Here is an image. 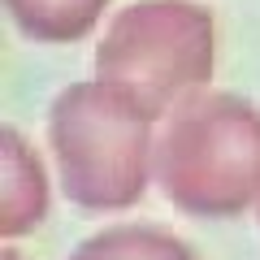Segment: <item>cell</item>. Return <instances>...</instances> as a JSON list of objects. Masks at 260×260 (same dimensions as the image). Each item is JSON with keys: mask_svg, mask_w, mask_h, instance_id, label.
<instances>
[{"mask_svg": "<svg viewBox=\"0 0 260 260\" xmlns=\"http://www.w3.org/2000/svg\"><path fill=\"white\" fill-rule=\"evenodd\" d=\"M152 121L156 113L109 78L65 87L48 113V143L65 200L87 213H121L143 200L148 178H156Z\"/></svg>", "mask_w": 260, "mask_h": 260, "instance_id": "obj_1", "label": "cell"}, {"mask_svg": "<svg viewBox=\"0 0 260 260\" xmlns=\"http://www.w3.org/2000/svg\"><path fill=\"white\" fill-rule=\"evenodd\" d=\"M152 174L191 217L225 221L260 204V109L221 91L186 95L156 139Z\"/></svg>", "mask_w": 260, "mask_h": 260, "instance_id": "obj_2", "label": "cell"}, {"mask_svg": "<svg viewBox=\"0 0 260 260\" xmlns=\"http://www.w3.org/2000/svg\"><path fill=\"white\" fill-rule=\"evenodd\" d=\"M213 74V18L191 0L130 5L95 48V78L126 87L152 113L208 83Z\"/></svg>", "mask_w": 260, "mask_h": 260, "instance_id": "obj_3", "label": "cell"}, {"mask_svg": "<svg viewBox=\"0 0 260 260\" xmlns=\"http://www.w3.org/2000/svg\"><path fill=\"white\" fill-rule=\"evenodd\" d=\"M0 152H5V186H0V230L5 239L35 230L48 217V174L39 165L35 148L22 139V130H5L0 135Z\"/></svg>", "mask_w": 260, "mask_h": 260, "instance_id": "obj_4", "label": "cell"}, {"mask_svg": "<svg viewBox=\"0 0 260 260\" xmlns=\"http://www.w3.org/2000/svg\"><path fill=\"white\" fill-rule=\"evenodd\" d=\"M70 260H195V251L160 225H109L83 239Z\"/></svg>", "mask_w": 260, "mask_h": 260, "instance_id": "obj_5", "label": "cell"}, {"mask_svg": "<svg viewBox=\"0 0 260 260\" xmlns=\"http://www.w3.org/2000/svg\"><path fill=\"white\" fill-rule=\"evenodd\" d=\"M104 0H9V18L39 44H65L95 26Z\"/></svg>", "mask_w": 260, "mask_h": 260, "instance_id": "obj_6", "label": "cell"}, {"mask_svg": "<svg viewBox=\"0 0 260 260\" xmlns=\"http://www.w3.org/2000/svg\"><path fill=\"white\" fill-rule=\"evenodd\" d=\"M0 260H22V256H18V251H5V256H0Z\"/></svg>", "mask_w": 260, "mask_h": 260, "instance_id": "obj_7", "label": "cell"}]
</instances>
